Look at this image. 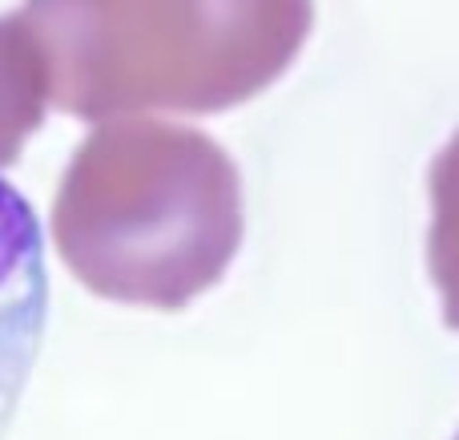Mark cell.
Segmentation results:
<instances>
[{
    "instance_id": "obj_1",
    "label": "cell",
    "mask_w": 459,
    "mask_h": 440,
    "mask_svg": "<svg viewBox=\"0 0 459 440\" xmlns=\"http://www.w3.org/2000/svg\"><path fill=\"white\" fill-rule=\"evenodd\" d=\"M242 178L210 134L109 121L77 145L53 202V239L93 295L178 312L242 247Z\"/></svg>"
},
{
    "instance_id": "obj_2",
    "label": "cell",
    "mask_w": 459,
    "mask_h": 440,
    "mask_svg": "<svg viewBox=\"0 0 459 440\" xmlns=\"http://www.w3.org/2000/svg\"><path fill=\"white\" fill-rule=\"evenodd\" d=\"M48 97L81 121L222 113L302 53L315 0H24Z\"/></svg>"
},
{
    "instance_id": "obj_3",
    "label": "cell",
    "mask_w": 459,
    "mask_h": 440,
    "mask_svg": "<svg viewBox=\"0 0 459 440\" xmlns=\"http://www.w3.org/2000/svg\"><path fill=\"white\" fill-rule=\"evenodd\" d=\"M48 323L45 239L32 207L0 178V440L8 436Z\"/></svg>"
},
{
    "instance_id": "obj_4",
    "label": "cell",
    "mask_w": 459,
    "mask_h": 440,
    "mask_svg": "<svg viewBox=\"0 0 459 440\" xmlns=\"http://www.w3.org/2000/svg\"><path fill=\"white\" fill-rule=\"evenodd\" d=\"M48 69L24 13L0 16V170L21 158L29 134L45 121Z\"/></svg>"
},
{
    "instance_id": "obj_5",
    "label": "cell",
    "mask_w": 459,
    "mask_h": 440,
    "mask_svg": "<svg viewBox=\"0 0 459 440\" xmlns=\"http://www.w3.org/2000/svg\"><path fill=\"white\" fill-rule=\"evenodd\" d=\"M431 190V231H428V267L444 299V323L459 331V129L428 178Z\"/></svg>"
},
{
    "instance_id": "obj_6",
    "label": "cell",
    "mask_w": 459,
    "mask_h": 440,
    "mask_svg": "<svg viewBox=\"0 0 459 440\" xmlns=\"http://www.w3.org/2000/svg\"><path fill=\"white\" fill-rule=\"evenodd\" d=\"M455 440H459V436H455Z\"/></svg>"
}]
</instances>
